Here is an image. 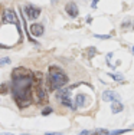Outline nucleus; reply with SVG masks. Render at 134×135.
I'll return each instance as SVG.
<instances>
[{
	"mask_svg": "<svg viewBox=\"0 0 134 135\" xmlns=\"http://www.w3.org/2000/svg\"><path fill=\"white\" fill-rule=\"evenodd\" d=\"M33 75L12 76V95L20 109L27 108L33 102Z\"/></svg>",
	"mask_w": 134,
	"mask_h": 135,
	"instance_id": "1",
	"label": "nucleus"
},
{
	"mask_svg": "<svg viewBox=\"0 0 134 135\" xmlns=\"http://www.w3.org/2000/svg\"><path fill=\"white\" fill-rule=\"evenodd\" d=\"M0 92H2V95L7 94V83H2V86H0Z\"/></svg>",
	"mask_w": 134,
	"mask_h": 135,
	"instance_id": "16",
	"label": "nucleus"
},
{
	"mask_svg": "<svg viewBox=\"0 0 134 135\" xmlns=\"http://www.w3.org/2000/svg\"><path fill=\"white\" fill-rule=\"evenodd\" d=\"M33 101L36 105H42L48 102V92L43 85H33Z\"/></svg>",
	"mask_w": 134,
	"mask_h": 135,
	"instance_id": "3",
	"label": "nucleus"
},
{
	"mask_svg": "<svg viewBox=\"0 0 134 135\" xmlns=\"http://www.w3.org/2000/svg\"><path fill=\"white\" fill-rule=\"evenodd\" d=\"M3 25H6V23H13L16 25V27H17V33H19V36H22V32H20V25H19V19H17V16H16V13L12 9H4L3 10Z\"/></svg>",
	"mask_w": 134,
	"mask_h": 135,
	"instance_id": "4",
	"label": "nucleus"
},
{
	"mask_svg": "<svg viewBox=\"0 0 134 135\" xmlns=\"http://www.w3.org/2000/svg\"><path fill=\"white\" fill-rule=\"evenodd\" d=\"M133 55H134V46H133Z\"/></svg>",
	"mask_w": 134,
	"mask_h": 135,
	"instance_id": "25",
	"label": "nucleus"
},
{
	"mask_svg": "<svg viewBox=\"0 0 134 135\" xmlns=\"http://www.w3.org/2000/svg\"><path fill=\"white\" fill-rule=\"evenodd\" d=\"M50 2H52V3H56V2H58V0H50Z\"/></svg>",
	"mask_w": 134,
	"mask_h": 135,
	"instance_id": "24",
	"label": "nucleus"
},
{
	"mask_svg": "<svg viewBox=\"0 0 134 135\" xmlns=\"http://www.w3.org/2000/svg\"><path fill=\"white\" fill-rule=\"evenodd\" d=\"M110 76L114 81H123V75H120V73H110Z\"/></svg>",
	"mask_w": 134,
	"mask_h": 135,
	"instance_id": "14",
	"label": "nucleus"
},
{
	"mask_svg": "<svg viewBox=\"0 0 134 135\" xmlns=\"http://www.w3.org/2000/svg\"><path fill=\"white\" fill-rule=\"evenodd\" d=\"M50 114H52V108H49V107L45 108L43 111H42V115H43V117H46V115H50Z\"/></svg>",
	"mask_w": 134,
	"mask_h": 135,
	"instance_id": "17",
	"label": "nucleus"
},
{
	"mask_svg": "<svg viewBox=\"0 0 134 135\" xmlns=\"http://www.w3.org/2000/svg\"><path fill=\"white\" fill-rule=\"evenodd\" d=\"M76 107H81V108H84V107H87V105L89 104V96H87V95H84V94H78L76 95Z\"/></svg>",
	"mask_w": 134,
	"mask_h": 135,
	"instance_id": "8",
	"label": "nucleus"
},
{
	"mask_svg": "<svg viewBox=\"0 0 134 135\" xmlns=\"http://www.w3.org/2000/svg\"><path fill=\"white\" fill-rule=\"evenodd\" d=\"M69 81V78L66 76V73L63 72L61 68L52 65L48 69V78H46V85L48 91H56L61 89L63 85H66Z\"/></svg>",
	"mask_w": 134,
	"mask_h": 135,
	"instance_id": "2",
	"label": "nucleus"
},
{
	"mask_svg": "<svg viewBox=\"0 0 134 135\" xmlns=\"http://www.w3.org/2000/svg\"><path fill=\"white\" fill-rule=\"evenodd\" d=\"M45 135H62L61 132H46Z\"/></svg>",
	"mask_w": 134,
	"mask_h": 135,
	"instance_id": "21",
	"label": "nucleus"
},
{
	"mask_svg": "<svg viewBox=\"0 0 134 135\" xmlns=\"http://www.w3.org/2000/svg\"><path fill=\"white\" fill-rule=\"evenodd\" d=\"M23 10H25V13L29 16V19H32V20L38 19V17H39V15H40V9L39 7H35V6H26Z\"/></svg>",
	"mask_w": 134,
	"mask_h": 135,
	"instance_id": "5",
	"label": "nucleus"
},
{
	"mask_svg": "<svg viewBox=\"0 0 134 135\" xmlns=\"http://www.w3.org/2000/svg\"><path fill=\"white\" fill-rule=\"evenodd\" d=\"M66 13H68L71 17H76L78 16V13H79V10H78V6L75 4L74 2H69L68 4H66Z\"/></svg>",
	"mask_w": 134,
	"mask_h": 135,
	"instance_id": "9",
	"label": "nucleus"
},
{
	"mask_svg": "<svg viewBox=\"0 0 134 135\" xmlns=\"http://www.w3.org/2000/svg\"><path fill=\"white\" fill-rule=\"evenodd\" d=\"M95 52H97V50H95V47H89V49H88V56L89 57H92V56H94V55H95Z\"/></svg>",
	"mask_w": 134,
	"mask_h": 135,
	"instance_id": "19",
	"label": "nucleus"
},
{
	"mask_svg": "<svg viewBox=\"0 0 134 135\" xmlns=\"http://www.w3.org/2000/svg\"><path fill=\"white\" fill-rule=\"evenodd\" d=\"M97 3H98V0H92V9L97 7Z\"/></svg>",
	"mask_w": 134,
	"mask_h": 135,
	"instance_id": "22",
	"label": "nucleus"
},
{
	"mask_svg": "<svg viewBox=\"0 0 134 135\" xmlns=\"http://www.w3.org/2000/svg\"><path fill=\"white\" fill-rule=\"evenodd\" d=\"M111 132L108 129H104V128H98V129L89 131V135H110Z\"/></svg>",
	"mask_w": 134,
	"mask_h": 135,
	"instance_id": "12",
	"label": "nucleus"
},
{
	"mask_svg": "<svg viewBox=\"0 0 134 135\" xmlns=\"http://www.w3.org/2000/svg\"><path fill=\"white\" fill-rule=\"evenodd\" d=\"M7 63H10V59H9V57H2V59H0V66L7 65Z\"/></svg>",
	"mask_w": 134,
	"mask_h": 135,
	"instance_id": "18",
	"label": "nucleus"
},
{
	"mask_svg": "<svg viewBox=\"0 0 134 135\" xmlns=\"http://www.w3.org/2000/svg\"><path fill=\"white\" fill-rule=\"evenodd\" d=\"M123 109H124V105L121 104L120 101H115V102L111 104V111H113V114H120Z\"/></svg>",
	"mask_w": 134,
	"mask_h": 135,
	"instance_id": "11",
	"label": "nucleus"
},
{
	"mask_svg": "<svg viewBox=\"0 0 134 135\" xmlns=\"http://www.w3.org/2000/svg\"><path fill=\"white\" fill-rule=\"evenodd\" d=\"M55 96H56V99H59V101H62V99H65V98H71V89L69 88L59 89V91L55 94Z\"/></svg>",
	"mask_w": 134,
	"mask_h": 135,
	"instance_id": "10",
	"label": "nucleus"
},
{
	"mask_svg": "<svg viewBox=\"0 0 134 135\" xmlns=\"http://www.w3.org/2000/svg\"><path fill=\"white\" fill-rule=\"evenodd\" d=\"M43 32H45L43 25H40V23H33V25L29 27V33L33 35V36H42Z\"/></svg>",
	"mask_w": 134,
	"mask_h": 135,
	"instance_id": "7",
	"label": "nucleus"
},
{
	"mask_svg": "<svg viewBox=\"0 0 134 135\" xmlns=\"http://www.w3.org/2000/svg\"><path fill=\"white\" fill-rule=\"evenodd\" d=\"M61 104H62L63 107H69L71 109H75V107H74V104H72V99H71V98H65V99H62V101H61Z\"/></svg>",
	"mask_w": 134,
	"mask_h": 135,
	"instance_id": "13",
	"label": "nucleus"
},
{
	"mask_svg": "<svg viewBox=\"0 0 134 135\" xmlns=\"http://www.w3.org/2000/svg\"><path fill=\"white\" fill-rule=\"evenodd\" d=\"M95 36L100 39H110V35H95Z\"/></svg>",
	"mask_w": 134,
	"mask_h": 135,
	"instance_id": "20",
	"label": "nucleus"
},
{
	"mask_svg": "<svg viewBox=\"0 0 134 135\" xmlns=\"http://www.w3.org/2000/svg\"><path fill=\"white\" fill-rule=\"evenodd\" d=\"M103 101L105 102H115L120 101V95L115 91H105L103 94Z\"/></svg>",
	"mask_w": 134,
	"mask_h": 135,
	"instance_id": "6",
	"label": "nucleus"
},
{
	"mask_svg": "<svg viewBox=\"0 0 134 135\" xmlns=\"http://www.w3.org/2000/svg\"><path fill=\"white\" fill-rule=\"evenodd\" d=\"M130 129H117V131H111V134L110 135H120V134H126V132H128Z\"/></svg>",
	"mask_w": 134,
	"mask_h": 135,
	"instance_id": "15",
	"label": "nucleus"
},
{
	"mask_svg": "<svg viewBox=\"0 0 134 135\" xmlns=\"http://www.w3.org/2000/svg\"><path fill=\"white\" fill-rule=\"evenodd\" d=\"M0 135H13V134H6V132H3V134H0Z\"/></svg>",
	"mask_w": 134,
	"mask_h": 135,
	"instance_id": "23",
	"label": "nucleus"
}]
</instances>
